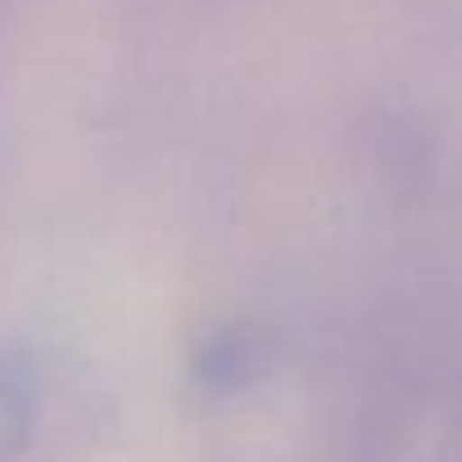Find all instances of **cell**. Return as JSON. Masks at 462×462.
I'll use <instances>...</instances> for the list:
<instances>
[{
  "instance_id": "6da1fadb",
  "label": "cell",
  "mask_w": 462,
  "mask_h": 462,
  "mask_svg": "<svg viewBox=\"0 0 462 462\" xmlns=\"http://www.w3.org/2000/svg\"><path fill=\"white\" fill-rule=\"evenodd\" d=\"M42 412V372L23 345H0V462H23Z\"/></svg>"
},
{
  "instance_id": "7a4b0ae2",
  "label": "cell",
  "mask_w": 462,
  "mask_h": 462,
  "mask_svg": "<svg viewBox=\"0 0 462 462\" xmlns=\"http://www.w3.org/2000/svg\"><path fill=\"white\" fill-rule=\"evenodd\" d=\"M259 363H263V358H259V345H254L245 331H217V336L199 349L195 376H199L204 390H241V385L254 381Z\"/></svg>"
}]
</instances>
